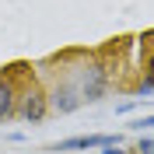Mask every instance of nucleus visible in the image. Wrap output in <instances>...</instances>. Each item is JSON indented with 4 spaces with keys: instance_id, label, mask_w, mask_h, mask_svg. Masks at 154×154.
I'll return each mask as SVG.
<instances>
[{
    "instance_id": "1",
    "label": "nucleus",
    "mask_w": 154,
    "mask_h": 154,
    "mask_svg": "<svg viewBox=\"0 0 154 154\" xmlns=\"http://www.w3.org/2000/svg\"><path fill=\"white\" fill-rule=\"evenodd\" d=\"M77 91H81V102H98L105 98L109 91V67L102 60H88L81 74H77Z\"/></svg>"
},
{
    "instance_id": "2",
    "label": "nucleus",
    "mask_w": 154,
    "mask_h": 154,
    "mask_svg": "<svg viewBox=\"0 0 154 154\" xmlns=\"http://www.w3.org/2000/svg\"><path fill=\"white\" fill-rule=\"evenodd\" d=\"M49 112V102H46V91L35 84V81H28V84L18 91V116L25 119V123H42Z\"/></svg>"
},
{
    "instance_id": "3",
    "label": "nucleus",
    "mask_w": 154,
    "mask_h": 154,
    "mask_svg": "<svg viewBox=\"0 0 154 154\" xmlns=\"http://www.w3.org/2000/svg\"><path fill=\"white\" fill-rule=\"evenodd\" d=\"M116 144H119V133H81V137L53 144L49 151L53 154H74V151H88V147H116Z\"/></svg>"
},
{
    "instance_id": "4",
    "label": "nucleus",
    "mask_w": 154,
    "mask_h": 154,
    "mask_svg": "<svg viewBox=\"0 0 154 154\" xmlns=\"http://www.w3.org/2000/svg\"><path fill=\"white\" fill-rule=\"evenodd\" d=\"M46 102H49V109H53V112H60V116H70V112H77V109L84 105V102H81V91H77L74 81H60L53 91H46Z\"/></svg>"
},
{
    "instance_id": "5",
    "label": "nucleus",
    "mask_w": 154,
    "mask_h": 154,
    "mask_svg": "<svg viewBox=\"0 0 154 154\" xmlns=\"http://www.w3.org/2000/svg\"><path fill=\"white\" fill-rule=\"evenodd\" d=\"M18 112V84L7 74H0V123H7Z\"/></svg>"
},
{
    "instance_id": "6",
    "label": "nucleus",
    "mask_w": 154,
    "mask_h": 154,
    "mask_svg": "<svg viewBox=\"0 0 154 154\" xmlns=\"http://www.w3.org/2000/svg\"><path fill=\"white\" fill-rule=\"evenodd\" d=\"M137 154H154V133H151V137H140V144H137Z\"/></svg>"
},
{
    "instance_id": "7",
    "label": "nucleus",
    "mask_w": 154,
    "mask_h": 154,
    "mask_svg": "<svg viewBox=\"0 0 154 154\" xmlns=\"http://www.w3.org/2000/svg\"><path fill=\"white\" fill-rule=\"evenodd\" d=\"M137 95H140V98H144V95H154V84L140 77V81H137Z\"/></svg>"
},
{
    "instance_id": "8",
    "label": "nucleus",
    "mask_w": 154,
    "mask_h": 154,
    "mask_svg": "<svg viewBox=\"0 0 154 154\" xmlns=\"http://www.w3.org/2000/svg\"><path fill=\"white\" fill-rule=\"evenodd\" d=\"M144 81H151V84H154V53L147 56V63H144Z\"/></svg>"
},
{
    "instance_id": "9",
    "label": "nucleus",
    "mask_w": 154,
    "mask_h": 154,
    "mask_svg": "<svg viewBox=\"0 0 154 154\" xmlns=\"http://www.w3.org/2000/svg\"><path fill=\"white\" fill-rule=\"evenodd\" d=\"M130 126H133V130H144V126H154V116H144V119H133Z\"/></svg>"
},
{
    "instance_id": "10",
    "label": "nucleus",
    "mask_w": 154,
    "mask_h": 154,
    "mask_svg": "<svg viewBox=\"0 0 154 154\" xmlns=\"http://www.w3.org/2000/svg\"><path fill=\"white\" fill-rule=\"evenodd\" d=\"M140 42H144V46H154V28L144 32V35H140Z\"/></svg>"
},
{
    "instance_id": "11",
    "label": "nucleus",
    "mask_w": 154,
    "mask_h": 154,
    "mask_svg": "<svg viewBox=\"0 0 154 154\" xmlns=\"http://www.w3.org/2000/svg\"><path fill=\"white\" fill-rule=\"evenodd\" d=\"M102 154H130V151H123V147L116 144V147H102Z\"/></svg>"
}]
</instances>
